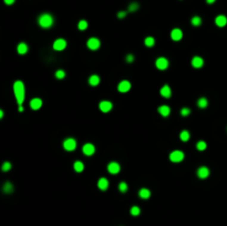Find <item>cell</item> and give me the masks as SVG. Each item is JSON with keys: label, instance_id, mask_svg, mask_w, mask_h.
Masks as SVG:
<instances>
[{"label": "cell", "instance_id": "cell-38", "mask_svg": "<svg viewBox=\"0 0 227 226\" xmlns=\"http://www.w3.org/2000/svg\"><path fill=\"white\" fill-rule=\"evenodd\" d=\"M126 17V11H119L118 12V18L119 19H123Z\"/></svg>", "mask_w": 227, "mask_h": 226}, {"label": "cell", "instance_id": "cell-21", "mask_svg": "<svg viewBox=\"0 0 227 226\" xmlns=\"http://www.w3.org/2000/svg\"><path fill=\"white\" fill-rule=\"evenodd\" d=\"M139 196L143 199H147L151 197V191L147 190V188H141L139 191Z\"/></svg>", "mask_w": 227, "mask_h": 226}, {"label": "cell", "instance_id": "cell-33", "mask_svg": "<svg viewBox=\"0 0 227 226\" xmlns=\"http://www.w3.org/2000/svg\"><path fill=\"white\" fill-rule=\"evenodd\" d=\"M139 8H140V4H137V2H132V4L129 6V11L130 12H135Z\"/></svg>", "mask_w": 227, "mask_h": 226}, {"label": "cell", "instance_id": "cell-5", "mask_svg": "<svg viewBox=\"0 0 227 226\" xmlns=\"http://www.w3.org/2000/svg\"><path fill=\"white\" fill-rule=\"evenodd\" d=\"M86 46L88 48L92 51H95L98 50L100 46H101V42H100V40L98 38H90V39L88 40V42H86Z\"/></svg>", "mask_w": 227, "mask_h": 226}, {"label": "cell", "instance_id": "cell-16", "mask_svg": "<svg viewBox=\"0 0 227 226\" xmlns=\"http://www.w3.org/2000/svg\"><path fill=\"white\" fill-rule=\"evenodd\" d=\"M160 93L161 95L163 97H166V99H168V97H171V95H172V90H171V88L168 86H162V89L160 90Z\"/></svg>", "mask_w": 227, "mask_h": 226}, {"label": "cell", "instance_id": "cell-14", "mask_svg": "<svg viewBox=\"0 0 227 226\" xmlns=\"http://www.w3.org/2000/svg\"><path fill=\"white\" fill-rule=\"evenodd\" d=\"M215 24L217 27H220L223 28L225 27L227 24V18L226 16H224V15H219L215 18Z\"/></svg>", "mask_w": 227, "mask_h": 226}, {"label": "cell", "instance_id": "cell-2", "mask_svg": "<svg viewBox=\"0 0 227 226\" xmlns=\"http://www.w3.org/2000/svg\"><path fill=\"white\" fill-rule=\"evenodd\" d=\"M38 24L43 29H49L55 24V18L50 13H42L38 18Z\"/></svg>", "mask_w": 227, "mask_h": 226}, {"label": "cell", "instance_id": "cell-18", "mask_svg": "<svg viewBox=\"0 0 227 226\" xmlns=\"http://www.w3.org/2000/svg\"><path fill=\"white\" fill-rule=\"evenodd\" d=\"M192 66L195 69H200L204 66V60L200 57H194L192 59Z\"/></svg>", "mask_w": 227, "mask_h": 226}, {"label": "cell", "instance_id": "cell-10", "mask_svg": "<svg viewBox=\"0 0 227 226\" xmlns=\"http://www.w3.org/2000/svg\"><path fill=\"white\" fill-rule=\"evenodd\" d=\"M130 89H131V83H130L128 80H123V81H121L120 83H119V86H118L119 92L125 93V92H128Z\"/></svg>", "mask_w": 227, "mask_h": 226}, {"label": "cell", "instance_id": "cell-25", "mask_svg": "<svg viewBox=\"0 0 227 226\" xmlns=\"http://www.w3.org/2000/svg\"><path fill=\"white\" fill-rule=\"evenodd\" d=\"M73 168H74L75 172L80 173V172H82L83 170H84V164H83L81 161H77V162H74V164H73Z\"/></svg>", "mask_w": 227, "mask_h": 226}, {"label": "cell", "instance_id": "cell-20", "mask_svg": "<svg viewBox=\"0 0 227 226\" xmlns=\"http://www.w3.org/2000/svg\"><path fill=\"white\" fill-rule=\"evenodd\" d=\"M28 46H27V43H24V42H20L18 46H17V52L19 53V55H26L28 52Z\"/></svg>", "mask_w": 227, "mask_h": 226}, {"label": "cell", "instance_id": "cell-13", "mask_svg": "<svg viewBox=\"0 0 227 226\" xmlns=\"http://www.w3.org/2000/svg\"><path fill=\"white\" fill-rule=\"evenodd\" d=\"M171 38H172V40H174V41H180V40L183 38V32H182V30L178 29V28L173 29L172 32H171Z\"/></svg>", "mask_w": 227, "mask_h": 226}, {"label": "cell", "instance_id": "cell-42", "mask_svg": "<svg viewBox=\"0 0 227 226\" xmlns=\"http://www.w3.org/2000/svg\"><path fill=\"white\" fill-rule=\"evenodd\" d=\"M2 117H4V111L1 110V111H0V119H1Z\"/></svg>", "mask_w": 227, "mask_h": 226}, {"label": "cell", "instance_id": "cell-40", "mask_svg": "<svg viewBox=\"0 0 227 226\" xmlns=\"http://www.w3.org/2000/svg\"><path fill=\"white\" fill-rule=\"evenodd\" d=\"M216 0H206V2H207L208 4H214Z\"/></svg>", "mask_w": 227, "mask_h": 226}, {"label": "cell", "instance_id": "cell-3", "mask_svg": "<svg viewBox=\"0 0 227 226\" xmlns=\"http://www.w3.org/2000/svg\"><path fill=\"white\" fill-rule=\"evenodd\" d=\"M184 153L180 151V150H175V151H173L171 152L170 154V160L174 162V163H178V162H182V161L184 160Z\"/></svg>", "mask_w": 227, "mask_h": 226}, {"label": "cell", "instance_id": "cell-30", "mask_svg": "<svg viewBox=\"0 0 227 226\" xmlns=\"http://www.w3.org/2000/svg\"><path fill=\"white\" fill-rule=\"evenodd\" d=\"M129 190V187H128V184L125 182H121V183L119 184V191L121 192V193H126Z\"/></svg>", "mask_w": 227, "mask_h": 226}, {"label": "cell", "instance_id": "cell-31", "mask_svg": "<svg viewBox=\"0 0 227 226\" xmlns=\"http://www.w3.org/2000/svg\"><path fill=\"white\" fill-rule=\"evenodd\" d=\"M130 213H131V215H133V216H137V215H140V213H141V210H140L139 206H132Z\"/></svg>", "mask_w": 227, "mask_h": 226}, {"label": "cell", "instance_id": "cell-8", "mask_svg": "<svg viewBox=\"0 0 227 226\" xmlns=\"http://www.w3.org/2000/svg\"><path fill=\"white\" fill-rule=\"evenodd\" d=\"M67 47V41L64 39H57L53 42V49L55 51H62Z\"/></svg>", "mask_w": 227, "mask_h": 226}, {"label": "cell", "instance_id": "cell-22", "mask_svg": "<svg viewBox=\"0 0 227 226\" xmlns=\"http://www.w3.org/2000/svg\"><path fill=\"white\" fill-rule=\"evenodd\" d=\"M99 83H100V77L97 75V74H93L89 78V84L91 86H97Z\"/></svg>", "mask_w": 227, "mask_h": 226}, {"label": "cell", "instance_id": "cell-6", "mask_svg": "<svg viewBox=\"0 0 227 226\" xmlns=\"http://www.w3.org/2000/svg\"><path fill=\"white\" fill-rule=\"evenodd\" d=\"M168 60L166 58H164V57H161V58H158L156 60V62H155V66H156V68L158 69V70H166L168 68Z\"/></svg>", "mask_w": 227, "mask_h": 226}, {"label": "cell", "instance_id": "cell-7", "mask_svg": "<svg viewBox=\"0 0 227 226\" xmlns=\"http://www.w3.org/2000/svg\"><path fill=\"white\" fill-rule=\"evenodd\" d=\"M82 152L83 154L86 156L93 155L94 152H95V146H94L93 144H91V143H85L82 148Z\"/></svg>", "mask_w": 227, "mask_h": 226}, {"label": "cell", "instance_id": "cell-23", "mask_svg": "<svg viewBox=\"0 0 227 226\" xmlns=\"http://www.w3.org/2000/svg\"><path fill=\"white\" fill-rule=\"evenodd\" d=\"M2 192L6 193V194H10L13 192V186H12V184L10 182H7V183L4 184V186H2Z\"/></svg>", "mask_w": 227, "mask_h": 226}, {"label": "cell", "instance_id": "cell-24", "mask_svg": "<svg viewBox=\"0 0 227 226\" xmlns=\"http://www.w3.org/2000/svg\"><path fill=\"white\" fill-rule=\"evenodd\" d=\"M207 105H208V101L206 97H200V99L197 100V106L200 108V109H205Z\"/></svg>", "mask_w": 227, "mask_h": 226}, {"label": "cell", "instance_id": "cell-27", "mask_svg": "<svg viewBox=\"0 0 227 226\" xmlns=\"http://www.w3.org/2000/svg\"><path fill=\"white\" fill-rule=\"evenodd\" d=\"M191 22H192L194 27H200V24H202V18L198 16H194L192 18V20H191Z\"/></svg>", "mask_w": 227, "mask_h": 226}, {"label": "cell", "instance_id": "cell-4", "mask_svg": "<svg viewBox=\"0 0 227 226\" xmlns=\"http://www.w3.org/2000/svg\"><path fill=\"white\" fill-rule=\"evenodd\" d=\"M63 148L66 151H69V152L74 151L77 148V141L74 139H66L63 141Z\"/></svg>", "mask_w": 227, "mask_h": 226}, {"label": "cell", "instance_id": "cell-12", "mask_svg": "<svg viewBox=\"0 0 227 226\" xmlns=\"http://www.w3.org/2000/svg\"><path fill=\"white\" fill-rule=\"evenodd\" d=\"M99 109L103 113H108L112 110V103L110 101H101L99 104Z\"/></svg>", "mask_w": 227, "mask_h": 226}, {"label": "cell", "instance_id": "cell-26", "mask_svg": "<svg viewBox=\"0 0 227 226\" xmlns=\"http://www.w3.org/2000/svg\"><path fill=\"white\" fill-rule=\"evenodd\" d=\"M189 137H191V134H189V132L188 131H186V130H184V131H182L180 134V139L183 142H187L188 140H189Z\"/></svg>", "mask_w": 227, "mask_h": 226}, {"label": "cell", "instance_id": "cell-39", "mask_svg": "<svg viewBox=\"0 0 227 226\" xmlns=\"http://www.w3.org/2000/svg\"><path fill=\"white\" fill-rule=\"evenodd\" d=\"M15 1H16V0H4V4H8V6H11V4H15Z\"/></svg>", "mask_w": 227, "mask_h": 226}, {"label": "cell", "instance_id": "cell-28", "mask_svg": "<svg viewBox=\"0 0 227 226\" xmlns=\"http://www.w3.org/2000/svg\"><path fill=\"white\" fill-rule=\"evenodd\" d=\"M144 43H145V46H146V47L151 48V47H153V46L155 44V39H154L153 37H147V38L144 40Z\"/></svg>", "mask_w": 227, "mask_h": 226}, {"label": "cell", "instance_id": "cell-1", "mask_svg": "<svg viewBox=\"0 0 227 226\" xmlns=\"http://www.w3.org/2000/svg\"><path fill=\"white\" fill-rule=\"evenodd\" d=\"M13 92L16 97V101L18 105H22L24 101V84L22 81H16L13 83Z\"/></svg>", "mask_w": 227, "mask_h": 226}, {"label": "cell", "instance_id": "cell-36", "mask_svg": "<svg viewBox=\"0 0 227 226\" xmlns=\"http://www.w3.org/2000/svg\"><path fill=\"white\" fill-rule=\"evenodd\" d=\"M189 113H191V109H188V108H183L181 110V115L182 117H187V115H189Z\"/></svg>", "mask_w": 227, "mask_h": 226}, {"label": "cell", "instance_id": "cell-34", "mask_svg": "<svg viewBox=\"0 0 227 226\" xmlns=\"http://www.w3.org/2000/svg\"><path fill=\"white\" fill-rule=\"evenodd\" d=\"M55 78L61 80V79H64L66 78V72L63 70H57L55 71Z\"/></svg>", "mask_w": 227, "mask_h": 226}, {"label": "cell", "instance_id": "cell-9", "mask_svg": "<svg viewBox=\"0 0 227 226\" xmlns=\"http://www.w3.org/2000/svg\"><path fill=\"white\" fill-rule=\"evenodd\" d=\"M120 170H121V166L116 162H111V163L108 164V172L110 174H118Z\"/></svg>", "mask_w": 227, "mask_h": 226}, {"label": "cell", "instance_id": "cell-19", "mask_svg": "<svg viewBox=\"0 0 227 226\" xmlns=\"http://www.w3.org/2000/svg\"><path fill=\"white\" fill-rule=\"evenodd\" d=\"M158 113H160L162 117H168L170 115V113H171V108L168 106V105H161L160 108L157 109Z\"/></svg>", "mask_w": 227, "mask_h": 226}, {"label": "cell", "instance_id": "cell-17", "mask_svg": "<svg viewBox=\"0 0 227 226\" xmlns=\"http://www.w3.org/2000/svg\"><path fill=\"white\" fill-rule=\"evenodd\" d=\"M98 187L101 191H106L109 188V181L105 177H101L98 181Z\"/></svg>", "mask_w": 227, "mask_h": 226}, {"label": "cell", "instance_id": "cell-37", "mask_svg": "<svg viewBox=\"0 0 227 226\" xmlns=\"http://www.w3.org/2000/svg\"><path fill=\"white\" fill-rule=\"evenodd\" d=\"M125 60H126V62L128 63H132L134 61V55H126Z\"/></svg>", "mask_w": 227, "mask_h": 226}, {"label": "cell", "instance_id": "cell-15", "mask_svg": "<svg viewBox=\"0 0 227 226\" xmlns=\"http://www.w3.org/2000/svg\"><path fill=\"white\" fill-rule=\"evenodd\" d=\"M42 106V100L39 97H35L30 101V108L32 110H39Z\"/></svg>", "mask_w": 227, "mask_h": 226}, {"label": "cell", "instance_id": "cell-41", "mask_svg": "<svg viewBox=\"0 0 227 226\" xmlns=\"http://www.w3.org/2000/svg\"><path fill=\"white\" fill-rule=\"evenodd\" d=\"M24 111V108H22V105H19V112H22Z\"/></svg>", "mask_w": 227, "mask_h": 226}, {"label": "cell", "instance_id": "cell-11", "mask_svg": "<svg viewBox=\"0 0 227 226\" xmlns=\"http://www.w3.org/2000/svg\"><path fill=\"white\" fill-rule=\"evenodd\" d=\"M197 176L200 179H207L208 175H209V168H206V166H200V168H197V172H196Z\"/></svg>", "mask_w": 227, "mask_h": 226}, {"label": "cell", "instance_id": "cell-35", "mask_svg": "<svg viewBox=\"0 0 227 226\" xmlns=\"http://www.w3.org/2000/svg\"><path fill=\"white\" fill-rule=\"evenodd\" d=\"M10 168H11V163H10V162H4V163L2 164V166H1V170L4 172H8Z\"/></svg>", "mask_w": 227, "mask_h": 226}, {"label": "cell", "instance_id": "cell-32", "mask_svg": "<svg viewBox=\"0 0 227 226\" xmlns=\"http://www.w3.org/2000/svg\"><path fill=\"white\" fill-rule=\"evenodd\" d=\"M78 28L79 30H85L86 28H88V22H86L85 20H80L78 24Z\"/></svg>", "mask_w": 227, "mask_h": 226}, {"label": "cell", "instance_id": "cell-29", "mask_svg": "<svg viewBox=\"0 0 227 226\" xmlns=\"http://www.w3.org/2000/svg\"><path fill=\"white\" fill-rule=\"evenodd\" d=\"M206 148H207V144H206V142H204V141H198L197 144H196V148H197L198 151H204V150H206Z\"/></svg>", "mask_w": 227, "mask_h": 226}]
</instances>
